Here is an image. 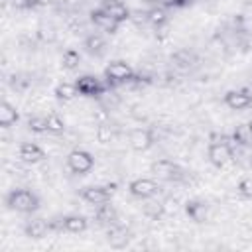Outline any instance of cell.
<instances>
[{
  "label": "cell",
  "instance_id": "cell-4",
  "mask_svg": "<svg viewBox=\"0 0 252 252\" xmlns=\"http://www.w3.org/2000/svg\"><path fill=\"white\" fill-rule=\"evenodd\" d=\"M75 85L79 89V94H83V96H96V98H100L104 93H108L112 89L106 83V79L102 81V79H98L94 75H81L75 81Z\"/></svg>",
  "mask_w": 252,
  "mask_h": 252
},
{
  "label": "cell",
  "instance_id": "cell-8",
  "mask_svg": "<svg viewBox=\"0 0 252 252\" xmlns=\"http://www.w3.org/2000/svg\"><path fill=\"white\" fill-rule=\"evenodd\" d=\"M128 191L134 195V197H138V199H152L158 191H159V185H158V181L156 179H152V177H140V179H134V181H130V185H128Z\"/></svg>",
  "mask_w": 252,
  "mask_h": 252
},
{
  "label": "cell",
  "instance_id": "cell-27",
  "mask_svg": "<svg viewBox=\"0 0 252 252\" xmlns=\"http://www.w3.org/2000/svg\"><path fill=\"white\" fill-rule=\"evenodd\" d=\"M28 128L35 134L47 132V116H30L28 118Z\"/></svg>",
  "mask_w": 252,
  "mask_h": 252
},
{
  "label": "cell",
  "instance_id": "cell-26",
  "mask_svg": "<svg viewBox=\"0 0 252 252\" xmlns=\"http://www.w3.org/2000/svg\"><path fill=\"white\" fill-rule=\"evenodd\" d=\"M47 132L49 134H63L65 132V120L55 112L47 114Z\"/></svg>",
  "mask_w": 252,
  "mask_h": 252
},
{
  "label": "cell",
  "instance_id": "cell-5",
  "mask_svg": "<svg viewBox=\"0 0 252 252\" xmlns=\"http://www.w3.org/2000/svg\"><path fill=\"white\" fill-rule=\"evenodd\" d=\"M93 165H94V158L87 150H79L77 148V150H71L69 156H67V167L77 175L89 173L93 169Z\"/></svg>",
  "mask_w": 252,
  "mask_h": 252
},
{
  "label": "cell",
  "instance_id": "cell-22",
  "mask_svg": "<svg viewBox=\"0 0 252 252\" xmlns=\"http://www.w3.org/2000/svg\"><path fill=\"white\" fill-rule=\"evenodd\" d=\"M232 140L238 146H252V130L248 124H238L232 132Z\"/></svg>",
  "mask_w": 252,
  "mask_h": 252
},
{
  "label": "cell",
  "instance_id": "cell-15",
  "mask_svg": "<svg viewBox=\"0 0 252 252\" xmlns=\"http://www.w3.org/2000/svg\"><path fill=\"white\" fill-rule=\"evenodd\" d=\"M85 49L91 53V55H94V57H102L104 53H106V41H104V37L100 35V33H89L87 37H85Z\"/></svg>",
  "mask_w": 252,
  "mask_h": 252
},
{
  "label": "cell",
  "instance_id": "cell-3",
  "mask_svg": "<svg viewBox=\"0 0 252 252\" xmlns=\"http://www.w3.org/2000/svg\"><path fill=\"white\" fill-rule=\"evenodd\" d=\"M150 171L154 173V177L161 179V181H181L185 179V171L173 161V159H156L152 165H150Z\"/></svg>",
  "mask_w": 252,
  "mask_h": 252
},
{
  "label": "cell",
  "instance_id": "cell-17",
  "mask_svg": "<svg viewBox=\"0 0 252 252\" xmlns=\"http://www.w3.org/2000/svg\"><path fill=\"white\" fill-rule=\"evenodd\" d=\"M26 236H30V238H33V240H39V238H43L49 230H51V226H49V222L47 220H43V219H33V220H30L28 224H26Z\"/></svg>",
  "mask_w": 252,
  "mask_h": 252
},
{
  "label": "cell",
  "instance_id": "cell-28",
  "mask_svg": "<svg viewBox=\"0 0 252 252\" xmlns=\"http://www.w3.org/2000/svg\"><path fill=\"white\" fill-rule=\"evenodd\" d=\"M173 61L179 65V67H189L195 63V55L189 51V49H179L175 55H173Z\"/></svg>",
  "mask_w": 252,
  "mask_h": 252
},
{
  "label": "cell",
  "instance_id": "cell-18",
  "mask_svg": "<svg viewBox=\"0 0 252 252\" xmlns=\"http://www.w3.org/2000/svg\"><path fill=\"white\" fill-rule=\"evenodd\" d=\"M89 226V220L81 215H69L61 219V228L67 232H85Z\"/></svg>",
  "mask_w": 252,
  "mask_h": 252
},
{
  "label": "cell",
  "instance_id": "cell-30",
  "mask_svg": "<svg viewBox=\"0 0 252 252\" xmlns=\"http://www.w3.org/2000/svg\"><path fill=\"white\" fill-rule=\"evenodd\" d=\"M238 195L240 197H244V199H252V177H244V179H240V183H238Z\"/></svg>",
  "mask_w": 252,
  "mask_h": 252
},
{
  "label": "cell",
  "instance_id": "cell-9",
  "mask_svg": "<svg viewBox=\"0 0 252 252\" xmlns=\"http://www.w3.org/2000/svg\"><path fill=\"white\" fill-rule=\"evenodd\" d=\"M224 104L230 110H244L252 106V93L246 89H232L224 94Z\"/></svg>",
  "mask_w": 252,
  "mask_h": 252
},
{
  "label": "cell",
  "instance_id": "cell-24",
  "mask_svg": "<svg viewBox=\"0 0 252 252\" xmlns=\"http://www.w3.org/2000/svg\"><path fill=\"white\" fill-rule=\"evenodd\" d=\"M146 14H148V24H152L156 28H159L167 22V12H165L163 6H152Z\"/></svg>",
  "mask_w": 252,
  "mask_h": 252
},
{
  "label": "cell",
  "instance_id": "cell-2",
  "mask_svg": "<svg viewBox=\"0 0 252 252\" xmlns=\"http://www.w3.org/2000/svg\"><path fill=\"white\" fill-rule=\"evenodd\" d=\"M104 79L110 87H116V85H126L128 81L134 79V69L126 63V61H110L106 67H104Z\"/></svg>",
  "mask_w": 252,
  "mask_h": 252
},
{
  "label": "cell",
  "instance_id": "cell-11",
  "mask_svg": "<svg viewBox=\"0 0 252 252\" xmlns=\"http://www.w3.org/2000/svg\"><path fill=\"white\" fill-rule=\"evenodd\" d=\"M91 22L94 24V28H98L100 32H106V33H116L118 32V26H120V22H116L112 16H108L100 8H94L91 12Z\"/></svg>",
  "mask_w": 252,
  "mask_h": 252
},
{
  "label": "cell",
  "instance_id": "cell-21",
  "mask_svg": "<svg viewBox=\"0 0 252 252\" xmlns=\"http://www.w3.org/2000/svg\"><path fill=\"white\" fill-rule=\"evenodd\" d=\"M94 217H96V220H100V222H104V224H114V222H116V211H114V207L108 205V203L96 205Z\"/></svg>",
  "mask_w": 252,
  "mask_h": 252
},
{
  "label": "cell",
  "instance_id": "cell-7",
  "mask_svg": "<svg viewBox=\"0 0 252 252\" xmlns=\"http://www.w3.org/2000/svg\"><path fill=\"white\" fill-rule=\"evenodd\" d=\"M207 156H209V161H211L213 165L222 167V165H226V163L232 159L234 150H232V144H224V142H219V140H217V142H213V144L209 146Z\"/></svg>",
  "mask_w": 252,
  "mask_h": 252
},
{
  "label": "cell",
  "instance_id": "cell-1",
  "mask_svg": "<svg viewBox=\"0 0 252 252\" xmlns=\"http://www.w3.org/2000/svg\"><path fill=\"white\" fill-rule=\"evenodd\" d=\"M4 203L8 209L18 213H33L39 209V197L30 189H12L4 197Z\"/></svg>",
  "mask_w": 252,
  "mask_h": 252
},
{
  "label": "cell",
  "instance_id": "cell-31",
  "mask_svg": "<svg viewBox=\"0 0 252 252\" xmlns=\"http://www.w3.org/2000/svg\"><path fill=\"white\" fill-rule=\"evenodd\" d=\"M96 140L102 142V144H108L112 140V128L108 124H98V128H96Z\"/></svg>",
  "mask_w": 252,
  "mask_h": 252
},
{
  "label": "cell",
  "instance_id": "cell-25",
  "mask_svg": "<svg viewBox=\"0 0 252 252\" xmlns=\"http://www.w3.org/2000/svg\"><path fill=\"white\" fill-rule=\"evenodd\" d=\"M79 63H81L79 51H75V49H65V51H63V55H61V67H63V69L73 71V69L79 67Z\"/></svg>",
  "mask_w": 252,
  "mask_h": 252
},
{
  "label": "cell",
  "instance_id": "cell-23",
  "mask_svg": "<svg viewBox=\"0 0 252 252\" xmlns=\"http://www.w3.org/2000/svg\"><path fill=\"white\" fill-rule=\"evenodd\" d=\"M144 215L148 217V219H152V220H158V219H161L163 217V213H165V205L163 203H159V201H150V199H146V203H144Z\"/></svg>",
  "mask_w": 252,
  "mask_h": 252
},
{
  "label": "cell",
  "instance_id": "cell-16",
  "mask_svg": "<svg viewBox=\"0 0 252 252\" xmlns=\"http://www.w3.org/2000/svg\"><path fill=\"white\" fill-rule=\"evenodd\" d=\"M128 230L118 226V224H110L108 226V232H106V240L112 248H124L128 244Z\"/></svg>",
  "mask_w": 252,
  "mask_h": 252
},
{
  "label": "cell",
  "instance_id": "cell-6",
  "mask_svg": "<svg viewBox=\"0 0 252 252\" xmlns=\"http://www.w3.org/2000/svg\"><path fill=\"white\" fill-rule=\"evenodd\" d=\"M116 185H87L81 189V199L87 201L89 205H102L108 203L112 193H114Z\"/></svg>",
  "mask_w": 252,
  "mask_h": 252
},
{
  "label": "cell",
  "instance_id": "cell-12",
  "mask_svg": "<svg viewBox=\"0 0 252 252\" xmlns=\"http://www.w3.org/2000/svg\"><path fill=\"white\" fill-rule=\"evenodd\" d=\"M100 10H104L108 16H112L116 22H126V20H130V8L122 2V0H102L100 2V6H98Z\"/></svg>",
  "mask_w": 252,
  "mask_h": 252
},
{
  "label": "cell",
  "instance_id": "cell-29",
  "mask_svg": "<svg viewBox=\"0 0 252 252\" xmlns=\"http://www.w3.org/2000/svg\"><path fill=\"white\" fill-rule=\"evenodd\" d=\"M37 39L39 41H43V43H51V41H55V37H57V32L51 28V26H41L39 30H37Z\"/></svg>",
  "mask_w": 252,
  "mask_h": 252
},
{
  "label": "cell",
  "instance_id": "cell-13",
  "mask_svg": "<svg viewBox=\"0 0 252 252\" xmlns=\"http://www.w3.org/2000/svg\"><path fill=\"white\" fill-rule=\"evenodd\" d=\"M18 156L24 163H39L45 158V152L33 142H22L18 148Z\"/></svg>",
  "mask_w": 252,
  "mask_h": 252
},
{
  "label": "cell",
  "instance_id": "cell-33",
  "mask_svg": "<svg viewBox=\"0 0 252 252\" xmlns=\"http://www.w3.org/2000/svg\"><path fill=\"white\" fill-rule=\"evenodd\" d=\"M130 20L138 26V28H142L144 24H148V14L146 12H140V10H136V12H132L130 14Z\"/></svg>",
  "mask_w": 252,
  "mask_h": 252
},
{
  "label": "cell",
  "instance_id": "cell-14",
  "mask_svg": "<svg viewBox=\"0 0 252 252\" xmlns=\"http://www.w3.org/2000/svg\"><path fill=\"white\" fill-rule=\"evenodd\" d=\"M185 213L195 222H205L209 219V207L205 201H199V199H189L185 203Z\"/></svg>",
  "mask_w": 252,
  "mask_h": 252
},
{
  "label": "cell",
  "instance_id": "cell-34",
  "mask_svg": "<svg viewBox=\"0 0 252 252\" xmlns=\"http://www.w3.org/2000/svg\"><path fill=\"white\" fill-rule=\"evenodd\" d=\"M10 4L16 10H28V8H32V0H10Z\"/></svg>",
  "mask_w": 252,
  "mask_h": 252
},
{
  "label": "cell",
  "instance_id": "cell-32",
  "mask_svg": "<svg viewBox=\"0 0 252 252\" xmlns=\"http://www.w3.org/2000/svg\"><path fill=\"white\" fill-rule=\"evenodd\" d=\"M193 0H159V4L163 8H185L189 6Z\"/></svg>",
  "mask_w": 252,
  "mask_h": 252
},
{
  "label": "cell",
  "instance_id": "cell-20",
  "mask_svg": "<svg viewBox=\"0 0 252 252\" xmlns=\"http://www.w3.org/2000/svg\"><path fill=\"white\" fill-rule=\"evenodd\" d=\"M53 94H55L59 100L69 102V100H73V98L79 94V89H77V85H75V83H59V85L55 87Z\"/></svg>",
  "mask_w": 252,
  "mask_h": 252
},
{
  "label": "cell",
  "instance_id": "cell-19",
  "mask_svg": "<svg viewBox=\"0 0 252 252\" xmlns=\"http://www.w3.org/2000/svg\"><path fill=\"white\" fill-rule=\"evenodd\" d=\"M18 110H16V106L14 104H10L8 100H2V104H0V126L2 128H10L12 124H16L18 122Z\"/></svg>",
  "mask_w": 252,
  "mask_h": 252
},
{
  "label": "cell",
  "instance_id": "cell-35",
  "mask_svg": "<svg viewBox=\"0 0 252 252\" xmlns=\"http://www.w3.org/2000/svg\"><path fill=\"white\" fill-rule=\"evenodd\" d=\"M47 4H51V0H32V8H41Z\"/></svg>",
  "mask_w": 252,
  "mask_h": 252
},
{
  "label": "cell",
  "instance_id": "cell-10",
  "mask_svg": "<svg viewBox=\"0 0 252 252\" xmlns=\"http://www.w3.org/2000/svg\"><path fill=\"white\" fill-rule=\"evenodd\" d=\"M154 134H152V130L150 128H134L132 132H130V136H128V144H130V148L132 150H136V152H146V150H150L152 146H154Z\"/></svg>",
  "mask_w": 252,
  "mask_h": 252
},
{
  "label": "cell",
  "instance_id": "cell-37",
  "mask_svg": "<svg viewBox=\"0 0 252 252\" xmlns=\"http://www.w3.org/2000/svg\"><path fill=\"white\" fill-rule=\"evenodd\" d=\"M248 126H250V130H252V120H250V122H248Z\"/></svg>",
  "mask_w": 252,
  "mask_h": 252
},
{
  "label": "cell",
  "instance_id": "cell-36",
  "mask_svg": "<svg viewBox=\"0 0 252 252\" xmlns=\"http://www.w3.org/2000/svg\"><path fill=\"white\" fill-rule=\"evenodd\" d=\"M144 2H148V4H158L159 0H144Z\"/></svg>",
  "mask_w": 252,
  "mask_h": 252
}]
</instances>
